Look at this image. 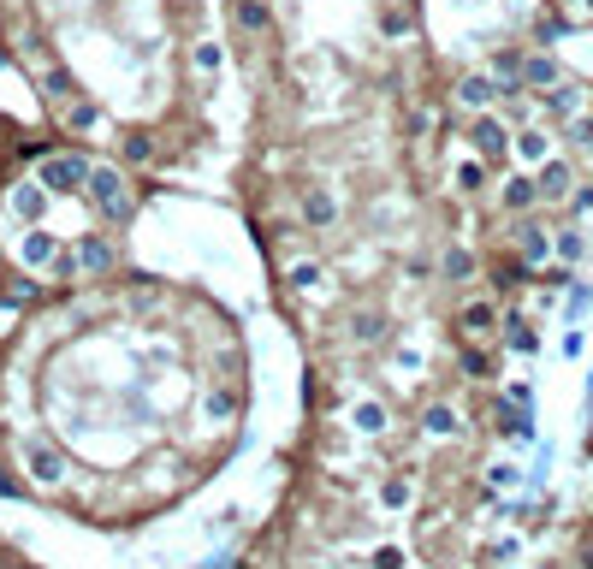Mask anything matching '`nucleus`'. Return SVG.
<instances>
[{"label":"nucleus","instance_id":"nucleus-1","mask_svg":"<svg viewBox=\"0 0 593 569\" xmlns=\"http://www.w3.org/2000/svg\"><path fill=\"white\" fill-rule=\"evenodd\" d=\"M83 190H89V202H101V214H107V219H125V214H131L119 166H89V173H83Z\"/></svg>","mask_w":593,"mask_h":569},{"label":"nucleus","instance_id":"nucleus-2","mask_svg":"<svg viewBox=\"0 0 593 569\" xmlns=\"http://www.w3.org/2000/svg\"><path fill=\"white\" fill-rule=\"evenodd\" d=\"M83 173H89V166H83L78 155H59V160H48V166H42V190H54V196H72V190H83Z\"/></svg>","mask_w":593,"mask_h":569},{"label":"nucleus","instance_id":"nucleus-3","mask_svg":"<svg viewBox=\"0 0 593 569\" xmlns=\"http://www.w3.org/2000/svg\"><path fill=\"white\" fill-rule=\"evenodd\" d=\"M493 96H498V78H463V83H457V101H463V107H474V113H481Z\"/></svg>","mask_w":593,"mask_h":569},{"label":"nucleus","instance_id":"nucleus-4","mask_svg":"<svg viewBox=\"0 0 593 569\" xmlns=\"http://www.w3.org/2000/svg\"><path fill=\"white\" fill-rule=\"evenodd\" d=\"M12 208H19V219H30V226H36L42 208H48V190H42V184H19V190H12Z\"/></svg>","mask_w":593,"mask_h":569},{"label":"nucleus","instance_id":"nucleus-5","mask_svg":"<svg viewBox=\"0 0 593 569\" xmlns=\"http://www.w3.org/2000/svg\"><path fill=\"white\" fill-rule=\"evenodd\" d=\"M30 474H36V481H48V487H54L59 474H65V463H59V451H48V445H30Z\"/></svg>","mask_w":593,"mask_h":569},{"label":"nucleus","instance_id":"nucleus-6","mask_svg":"<svg viewBox=\"0 0 593 569\" xmlns=\"http://www.w3.org/2000/svg\"><path fill=\"white\" fill-rule=\"evenodd\" d=\"M19 256H24V267H54V237H48V232H30L19 243Z\"/></svg>","mask_w":593,"mask_h":569},{"label":"nucleus","instance_id":"nucleus-7","mask_svg":"<svg viewBox=\"0 0 593 569\" xmlns=\"http://www.w3.org/2000/svg\"><path fill=\"white\" fill-rule=\"evenodd\" d=\"M504 125H498V119H474V149H481V155H504Z\"/></svg>","mask_w":593,"mask_h":569},{"label":"nucleus","instance_id":"nucleus-8","mask_svg":"<svg viewBox=\"0 0 593 569\" xmlns=\"http://www.w3.org/2000/svg\"><path fill=\"white\" fill-rule=\"evenodd\" d=\"M107 261H113V250H107L101 237H83V250H78V267H83V273H101Z\"/></svg>","mask_w":593,"mask_h":569},{"label":"nucleus","instance_id":"nucleus-9","mask_svg":"<svg viewBox=\"0 0 593 569\" xmlns=\"http://www.w3.org/2000/svg\"><path fill=\"white\" fill-rule=\"evenodd\" d=\"M534 196H540V184H534V178H511V184H504V208H516V214H522Z\"/></svg>","mask_w":593,"mask_h":569},{"label":"nucleus","instance_id":"nucleus-10","mask_svg":"<svg viewBox=\"0 0 593 569\" xmlns=\"http://www.w3.org/2000/svg\"><path fill=\"white\" fill-rule=\"evenodd\" d=\"M493 303H469V309H463V333H493Z\"/></svg>","mask_w":593,"mask_h":569},{"label":"nucleus","instance_id":"nucleus-11","mask_svg":"<svg viewBox=\"0 0 593 569\" xmlns=\"http://www.w3.org/2000/svg\"><path fill=\"white\" fill-rule=\"evenodd\" d=\"M421 427H427V433H439V439H451V433H457V410H445V404H434V410L421 415Z\"/></svg>","mask_w":593,"mask_h":569},{"label":"nucleus","instance_id":"nucleus-12","mask_svg":"<svg viewBox=\"0 0 593 569\" xmlns=\"http://www.w3.org/2000/svg\"><path fill=\"white\" fill-rule=\"evenodd\" d=\"M522 78H528L534 89H552V83H558V59H528V65H522Z\"/></svg>","mask_w":593,"mask_h":569},{"label":"nucleus","instance_id":"nucleus-13","mask_svg":"<svg viewBox=\"0 0 593 569\" xmlns=\"http://www.w3.org/2000/svg\"><path fill=\"white\" fill-rule=\"evenodd\" d=\"M546 107H552V113H575V107H581V89H570V83H552V89H546Z\"/></svg>","mask_w":593,"mask_h":569},{"label":"nucleus","instance_id":"nucleus-14","mask_svg":"<svg viewBox=\"0 0 593 569\" xmlns=\"http://www.w3.org/2000/svg\"><path fill=\"white\" fill-rule=\"evenodd\" d=\"M564 190H570V173H564V166H540V196H564Z\"/></svg>","mask_w":593,"mask_h":569},{"label":"nucleus","instance_id":"nucleus-15","mask_svg":"<svg viewBox=\"0 0 593 569\" xmlns=\"http://www.w3.org/2000/svg\"><path fill=\"white\" fill-rule=\"evenodd\" d=\"M522 256H528V261H546V256H552V237L540 232V226H528V232H522Z\"/></svg>","mask_w":593,"mask_h":569},{"label":"nucleus","instance_id":"nucleus-16","mask_svg":"<svg viewBox=\"0 0 593 569\" xmlns=\"http://www.w3.org/2000/svg\"><path fill=\"white\" fill-rule=\"evenodd\" d=\"M303 219H309V226H327V219H333V196H327V190H315V196L303 202Z\"/></svg>","mask_w":593,"mask_h":569},{"label":"nucleus","instance_id":"nucleus-17","mask_svg":"<svg viewBox=\"0 0 593 569\" xmlns=\"http://www.w3.org/2000/svg\"><path fill=\"white\" fill-rule=\"evenodd\" d=\"M546 149H552V142L540 137V131H522V137H516V155L522 160H546Z\"/></svg>","mask_w":593,"mask_h":569},{"label":"nucleus","instance_id":"nucleus-18","mask_svg":"<svg viewBox=\"0 0 593 569\" xmlns=\"http://www.w3.org/2000/svg\"><path fill=\"white\" fill-rule=\"evenodd\" d=\"M380 504H386V511H404V504H410V481H386V487H380Z\"/></svg>","mask_w":593,"mask_h":569},{"label":"nucleus","instance_id":"nucleus-19","mask_svg":"<svg viewBox=\"0 0 593 569\" xmlns=\"http://www.w3.org/2000/svg\"><path fill=\"white\" fill-rule=\"evenodd\" d=\"M237 24H243V30H261V24H267V6H261V0H243V6H237Z\"/></svg>","mask_w":593,"mask_h":569},{"label":"nucleus","instance_id":"nucleus-20","mask_svg":"<svg viewBox=\"0 0 593 569\" xmlns=\"http://www.w3.org/2000/svg\"><path fill=\"white\" fill-rule=\"evenodd\" d=\"M96 107H89V101H78V107H72V113H65V125H72V131H96Z\"/></svg>","mask_w":593,"mask_h":569},{"label":"nucleus","instance_id":"nucleus-21","mask_svg":"<svg viewBox=\"0 0 593 569\" xmlns=\"http://www.w3.org/2000/svg\"><path fill=\"white\" fill-rule=\"evenodd\" d=\"M504 344H511V350H534V333L522 320H504Z\"/></svg>","mask_w":593,"mask_h":569},{"label":"nucleus","instance_id":"nucleus-22","mask_svg":"<svg viewBox=\"0 0 593 569\" xmlns=\"http://www.w3.org/2000/svg\"><path fill=\"white\" fill-rule=\"evenodd\" d=\"M356 427H362V433H380V427H386V410H380V404H362V410H356Z\"/></svg>","mask_w":593,"mask_h":569},{"label":"nucleus","instance_id":"nucleus-23","mask_svg":"<svg viewBox=\"0 0 593 569\" xmlns=\"http://www.w3.org/2000/svg\"><path fill=\"white\" fill-rule=\"evenodd\" d=\"M291 285H303V291H309V285H320V267H315V261H296V267H291Z\"/></svg>","mask_w":593,"mask_h":569},{"label":"nucleus","instance_id":"nucleus-24","mask_svg":"<svg viewBox=\"0 0 593 569\" xmlns=\"http://www.w3.org/2000/svg\"><path fill=\"white\" fill-rule=\"evenodd\" d=\"M493 78H504V83L522 78V59H516V54H498V59H493Z\"/></svg>","mask_w":593,"mask_h":569},{"label":"nucleus","instance_id":"nucleus-25","mask_svg":"<svg viewBox=\"0 0 593 569\" xmlns=\"http://www.w3.org/2000/svg\"><path fill=\"white\" fill-rule=\"evenodd\" d=\"M149 155H155V142L142 137V131L137 137H125V160H149Z\"/></svg>","mask_w":593,"mask_h":569},{"label":"nucleus","instance_id":"nucleus-26","mask_svg":"<svg viewBox=\"0 0 593 569\" xmlns=\"http://www.w3.org/2000/svg\"><path fill=\"white\" fill-rule=\"evenodd\" d=\"M469 267H474V256H469V250H451V256H445V273H451V279H463Z\"/></svg>","mask_w":593,"mask_h":569},{"label":"nucleus","instance_id":"nucleus-27","mask_svg":"<svg viewBox=\"0 0 593 569\" xmlns=\"http://www.w3.org/2000/svg\"><path fill=\"white\" fill-rule=\"evenodd\" d=\"M232 410H237L232 392H208V415H232Z\"/></svg>","mask_w":593,"mask_h":569},{"label":"nucleus","instance_id":"nucleus-28","mask_svg":"<svg viewBox=\"0 0 593 569\" xmlns=\"http://www.w3.org/2000/svg\"><path fill=\"white\" fill-rule=\"evenodd\" d=\"M558 256H564V261H581V237L564 232V237H558Z\"/></svg>","mask_w":593,"mask_h":569},{"label":"nucleus","instance_id":"nucleus-29","mask_svg":"<svg viewBox=\"0 0 593 569\" xmlns=\"http://www.w3.org/2000/svg\"><path fill=\"white\" fill-rule=\"evenodd\" d=\"M196 65H202V72H219V48H214V42H202V48H196Z\"/></svg>","mask_w":593,"mask_h":569},{"label":"nucleus","instance_id":"nucleus-30","mask_svg":"<svg viewBox=\"0 0 593 569\" xmlns=\"http://www.w3.org/2000/svg\"><path fill=\"white\" fill-rule=\"evenodd\" d=\"M457 184H463V190H474V184H481V166H474V160H469V166H457Z\"/></svg>","mask_w":593,"mask_h":569},{"label":"nucleus","instance_id":"nucleus-31","mask_svg":"<svg viewBox=\"0 0 593 569\" xmlns=\"http://www.w3.org/2000/svg\"><path fill=\"white\" fill-rule=\"evenodd\" d=\"M487 481H493V487H516V469H511V463H498V469L487 474Z\"/></svg>","mask_w":593,"mask_h":569},{"label":"nucleus","instance_id":"nucleus-32","mask_svg":"<svg viewBox=\"0 0 593 569\" xmlns=\"http://www.w3.org/2000/svg\"><path fill=\"white\" fill-rule=\"evenodd\" d=\"M0 498H19V481H12L6 469H0Z\"/></svg>","mask_w":593,"mask_h":569},{"label":"nucleus","instance_id":"nucleus-33","mask_svg":"<svg viewBox=\"0 0 593 569\" xmlns=\"http://www.w3.org/2000/svg\"><path fill=\"white\" fill-rule=\"evenodd\" d=\"M581 6H593V0H581Z\"/></svg>","mask_w":593,"mask_h":569}]
</instances>
